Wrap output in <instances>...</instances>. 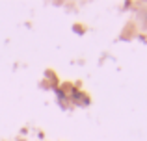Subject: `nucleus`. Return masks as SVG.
<instances>
[]
</instances>
